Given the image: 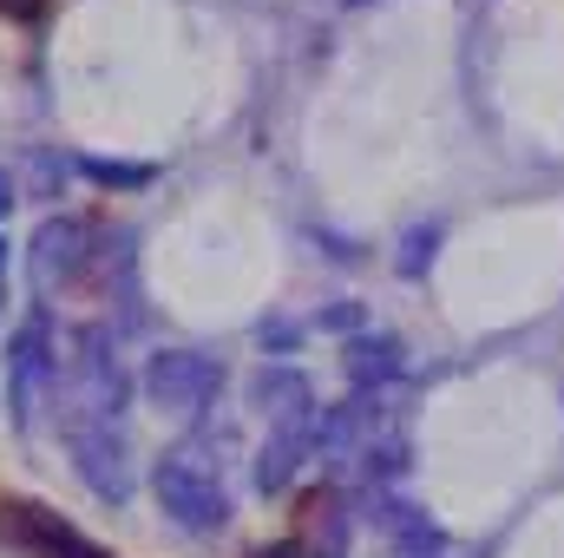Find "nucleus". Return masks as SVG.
Here are the masks:
<instances>
[{
  "label": "nucleus",
  "mask_w": 564,
  "mask_h": 558,
  "mask_svg": "<svg viewBox=\"0 0 564 558\" xmlns=\"http://www.w3.org/2000/svg\"><path fill=\"white\" fill-rule=\"evenodd\" d=\"M59 440L73 453V473L99 500H112V506L132 500V440H126V420H79V427H59Z\"/></svg>",
  "instance_id": "6"
},
{
  "label": "nucleus",
  "mask_w": 564,
  "mask_h": 558,
  "mask_svg": "<svg viewBox=\"0 0 564 558\" xmlns=\"http://www.w3.org/2000/svg\"><path fill=\"white\" fill-rule=\"evenodd\" d=\"M250 558H322V552L302 546V539H282V546H263V552H250Z\"/></svg>",
  "instance_id": "9"
},
{
  "label": "nucleus",
  "mask_w": 564,
  "mask_h": 558,
  "mask_svg": "<svg viewBox=\"0 0 564 558\" xmlns=\"http://www.w3.org/2000/svg\"><path fill=\"white\" fill-rule=\"evenodd\" d=\"M394 368H401V342H394V335H375V342H355V348H348V375H355V388L388 382Z\"/></svg>",
  "instance_id": "7"
},
{
  "label": "nucleus",
  "mask_w": 564,
  "mask_h": 558,
  "mask_svg": "<svg viewBox=\"0 0 564 558\" xmlns=\"http://www.w3.org/2000/svg\"><path fill=\"white\" fill-rule=\"evenodd\" d=\"M13 197H20V191H13V178H7V171H0V224H7V217H13Z\"/></svg>",
  "instance_id": "11"
},
{
  "label": "nucleus",
  "mask_w": 564,
  "mask_h": 558,
  "mask_svg": "<svg viewBox=\"0 0 564 558\" xmlns=\"http://www.w3.org/2000/svg\"><path fill=\"white\" fill-rule=\"evenodd\" d=\"M0 546L13 558H112L99 539H86L66 513L40 500H0Z\"/></svg>",
  "instance_id": "5"
},
{
  "label": "nucleus",
  "mask_w": 564,
  "mask_h": 558,
  "mask_svg": "<svg viewBox=\"0 0 564 558\" xmlns=\"http://www.w3.org/2000/svg\"><path fill=\"white\" fill-rule=\"evenodd\" d=\"M79 178H93V184H112V191H132V184H151V164H112V158H79Z\"/></svg>",
  "instance_id": "8"
},
{
  "label": "nucleus",
  "mask_w": 564,
  "mask_h": 558,
  "mask_svg": "<svg viewBox=\"0 0 564 558\" xmlns=\"http://www.w3.org/2000/svg\"><path fill=\"white\" fill-rule=\"evenodd\" d=\"M0 315H7V230H0Z\"/></svg>",
  "instance_id": "12"
},
{
  "label": "nucleus",
  "mask_w": 564,
  "mask_h": 558,
  "mask_svg": "<svg viewBox=\"0 0 564 558\" xmlns=\"http://www.w3.org/2000/svg\"><path fill=\"white\" fill-rule=\"evenodd\" d=\"M151 493H158L164 519L184 526V533H197V539H210V533L230 526V486H224V466H217L197 440H177V447L158 453V466H151Z\"/></svg>",
  "instance_id": "1"
},
{
  "label": "nucleus",
  "mask_w": 564,
  "mask_h": 558,
  "mask_svg": "<svg viewBox=\"0 0 564 558\" xmlns=\"http://www.w3.org/2000/svg\"><path fill=\"white\" fill-rule=\"evenodd\" d=\"M53 382H59L53 322H46V309H33V315L7 335V355H0V395H7L13 433H33V415H40V401L53 395Z\"/></svg>",
  "instance_id": "3"
},
{
  "label": "nucleus",
  "mask_w": 564,
  "mask_h": 558,
  "mask_svg": "<svg viewBox=\"0 0 564 558\" xmlns=\"http://www.w3.org/2000/svg\"><path fill=\"white\" fill-rule=\"evenodd\" d=\"M106 257H112L106 230L93 217L66 211V217H46L33 230V244H26V282H33L40 302H53V296H73L93 270H106Z\"/></svg>",
  "instance_id": "2"
},
{
  "label": "nucleus",
  "mask_w": 564,
  "mask_h": 558,
  "mask_svg": "<svg viewBox=\"0 0 564 558\" xmlns=\"http://www.w3.org/2000/svg\"><path fill=\"white\" fill-rule=\"evenodd\" d=\"M0 13H13V20H40L46 0H0Z\"/></svg>",
  "instance_id": "10"
},
{
  "label": "nucleus",
  "mask_w": 564,
  "mask_h": 558,
  "mask_svg": "<svg viewBox=\"0 0 564 558\" xmlns=\"http://www.w3.org/2000/svg\"><path fill=\"white\" fill-rule=\"evenodd\" d=\"M139 388L151 408H164V415H177V420H197V415H210L217 395H224V362L204 355V348H158L144 362Z\"/></svg>",
  "instance_id": "4"
}]
</instances>
